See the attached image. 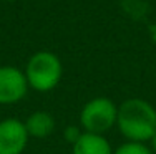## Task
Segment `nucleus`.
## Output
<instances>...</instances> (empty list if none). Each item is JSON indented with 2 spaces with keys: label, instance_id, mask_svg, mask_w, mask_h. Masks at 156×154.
Returning <instances> with one entry per match:
<instances>
[{
  "label": "nucleus",
  "instance_id": "1",
  "mask_svg": "<svg viewBox=\"0 0 156 154\" xmlns=\"http://www.w3.org/2000/svg\"><path fill=\"white\" fill-rule=\"evenodd\" d=\"M116 126L126 141L148 142L156 134V108L143 98H128L118 106Z\"/></svg>",
  "mask_w": 156,
  "mask_h": 154
},
{
  "label": "nucleus",
  "instance_id": "2",
  "mask_svg": "<svg viewBox=\"0 0 156 154\" xmlns=\"http://www.w3.org/2000/svg\"><path fill=\"white\" fill-rule=\"evenodd\" d=\"M28 88L38 93L55 90L63 76V65L55 53L47 50L33 53L23 70Z\"/></svg>",
  "mask_w": 156,
  "mask_h": 154
},
{
  "label": "nucleus",
  "instance_id": "3",
  "mask_svg": "<svg viewBox=\"0 0 156 154\" xmlns=\"http://www.w3.org/2000/svg\"><path fill=\"white\" fill-rule=\"evenodd\" d=\"M118 106L106 96L91 98L80 111V126L85 133L103 134L116 126Z\"/></svg>",
  "mask_w": 156,
  "mask_h": 154
},
{
  "label": "nucleus",
  "instance_id": "4",
  "mask_svg": "<svg viewBox=\"0 0 156 154\" xmlns=\"http://www.w3.org/2000/svg\"><path fill=\"white\" fill-rule=\"evenodd\" d=\"M28 90L30 88H28L23 70L12 65L0 67V104H17L25 98Z\"/></svg>",
  "mask_w": 156,
  "mask_h": 154
},
{
  "label": "nucleus",
  "instance_id": "5",
  "mask_svg": "<svg viewBox=\"0 0 156 154\" xmlns=\"http://www.w3.org/2000/svg\"><path fill=\"white\" fill-rule=\"evenodd\" d=\"M30 136L25 123L17 118H5L0 121V154H23Z\"/></svg>",
  "mask_w": 156,
  "mask_h": 154
},
{
  "label": "nucleus",
  "instance_id": "6",
  "mask_svg": "<svg viewBox=\"0 0 156 154\" xmlns=\"http://www.w3.org/2000/svg\"><path fill=\"white\" fill-rule=\"evenodd\" d=\"M72 154H113V148L103 134L83 131L72 144Z\"/></svg>",
  "mask_w": 156,
  "mask_h": 154
},
{
  "label": "nucleus",
  "instance_id": "7",
  "mask_svg": "<svg viewBox=\"0 0 156 154\" xmlns=\"http://www.w3.org/2000/svg\"><path fill=\"white\" fill-rule=\"evenodd\" d=\"M23 123L28 136L35 139H45L55 129V118L48 111H33Z\"/></svg>",
  "mask_w": 156,
  "mask_h": 154
},
{
  "label": "nucleus",
  "instance_id": "8",
  "mask_svg": "<svg viewBox=\"0 0 156 154\" xmlns=\"http://www.w3.org/2000/svg\"><path fill=\"white\" fill-rule=\"evenodd\" d=\"M113 154H153L150 146L146 142H133L126 141L120 144L116 149H113Z\"/></svg>",
  "mask_w": 156,
  "mask_h": 154
},
{
  "label": "nucleus",
  "instance_id": "9",
  "mask_svg": "<svg viewBox=\"0 0 156 154\" xmlns=\"http://www.w3.org/2000/svg\"><path fill=\"white\" fill-rule=\"evenodd\" d=\"M81 133H83V131H80L76 126H68V128L65 129V138L73 144V142H75L76 139L80 138V134H81Z\"/></svg>",
  "mask_w": 156,
  "mask_h": 154
},
{
  "label": "nucleus",
  "instance_id": "10",
  "mask_svg": "<svg viewBox=\"0 0 156 154\" xmlns=\"http://www.w3.org/2000/svg\"><path fill=\"white\" fill-rule=\"evenodd\" d=\"M148 142H150V149H151V152H153V154H156V134H154V136L151 138Z\"/></svg>",
  "mask_w": 156,
  "mask_h": 154
},
{
  "label": "nucleus",
  "instance_id": "11",
  "mask_svg": "<svg viewBox=\"0 0 156 154\" xmlns=\"http://www.w3.org/2000/svg\"><path fill=\"white\" fill-rule=\"evenodd\" d=\"M5 2H17V0H5Z\"/></svg>",
  "mask_w": 156,
  "mask_h": 154
}]
</instances>
